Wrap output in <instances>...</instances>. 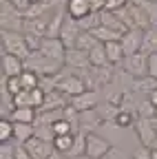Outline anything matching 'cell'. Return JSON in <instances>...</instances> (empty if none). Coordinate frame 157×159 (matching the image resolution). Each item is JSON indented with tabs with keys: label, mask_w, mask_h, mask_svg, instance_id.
I'll use <instances>...</instances> for the list:
<instances>
[{
	"label": "cell",
	"mask_w": 157,
	"mask_h": 159,
	"mask_svg": "<svg viewBox=\"0 0 157 159\" xmlns=\"http://www.w3.org/2000/svg\"><path fill=\"white\" fill-rule=\"evenodd\" d=\"M0 27H2V31L25 29V13L11 0H0Z\"/></svg>",
	"instance_id": "cell-1"
},
{
	"label": "cell",
	"mask_w": 157,
	"mask_h": 159,
	"mask_svg": "<svg viewBox=\"0 0 157 159\" xmlns=\"http://www.w3.org/2000/svg\"><path fill=\"white\" fill-rule=\"evenodd\" d=\"M0 40H2V53H11V55H18L27 60L31 55V49L25 40V33L20 31H2L0 33Z\"/></svg>",
	"instance_id": "cell-2"
},
{
	"label": "cell",
	"mask_w": 157,
	"mask_h": 159,
	"mask_svg": "<svg viewBox=\"0 0 157 159\" xmlns=\"http://www.w3.org/2000/svg\"><path fill=\"white\" fill-rule=\"evenodd\" d=\"M25 64H27V69L35 71L40 77H49V75H58V73H60V69H62L64 62L49 60V57H44L40 51H35V53H31V55L25 60Z\"/></svg>",
	"instance_id": "cell-3"
},
{
	"label": "cell",
	"mask_w": 157,
	"mask_h": 159,
	"mask_svg": "<svg viewBox=\"0 0 157 159\" xmlns=\"http://www.w3.org/2000/svg\"><path fill=\"white\" fill-rule=\"evenodd\" d=\"M124 71L131 75V77H137L142 80L144 75H148V55L146 53H133V55H126L124 60Z\"/></svg>",
	"instance_id": "cell-4"
},
{
	"label": "cell",
	"mask_w": 157,
	"mask_h": 159,
	"mask_svg": "<svg viewBox=\"0 0 157 159\" xmlns=\"http://www.w3.org/2000/svg\"><path fill=\"white\" fill-rule=\"evenodd\" d=\"M113 152V146L106 142L104 137L95 135V133H89L86 135V155L91 159H104Z\"/></svg>",
	"instance_id": "cell-5"
},
{
	"label": "cell",
	"mask_w": 157,
	"mask_h": 159,
	"mask_svg": "<svg viewBox=\"0 0 157 159\" xmlns=\"http://www.w3.org/2000/svg\"><path fill=\"white\" fill-rule=\"evenodd\" d=\"M40 53L49 60H55V62H64L67 57V47L60 38H49L44 35L42 38V44H40Z\"/></svg>",
	"instance_id": "cell-6"
},
{
	"label": "cell",
	"mask_w": 157,
	"mask_h": 159,
	"mask_svg": "<svg viewBox=\"0 0 157 159\" xmlns=\"http://www.w3.org/2000/svg\"><path fill=\"white\" fill-rule=\"evenodd\" d=\"M135 130H137V137H140L142 146L146 148H153L155 139H157V130L153 126V117H142L135 122Z\"/></svg>",
	"instance_id": "cell-7"
},
{
	"label": "cell",
	"mask_w": 157,
	"mask_h": 159,
	"mask_svg": "<svg viewBox=\"0 0 157 159\" xmlns=\"http://www.w3.org/2000/svg\"><path fill=\"white\" fill-rule=\"evenodd\" d=\"M120 42H122L126 55L140 53V51H142V44H144V29H128V31L122 35Z\"/></svg>",
	"instance_id": "cell-8"
},
{
	"label": "cell",
	"mask_w": 157,
	"mask_h": 159,
	"mask_svg": "<svg viewBox=\"0 0 157 159\" xmlns=\"http://www.w3.org/2000/svg\"><path fill=\"white\" fill-rule=\"evenodd\" d=\"M80 33H82L80 22L67 16L64 25H62V31H60V40L64 42V47H67V49H73V47H75V42H77V38H80Z\"/></svg>",
	"instance_id": "cell-9"
},
{
	"label": "cell",
	"mask_w": 157,
	"mask_h": 159,
	"mask_svg": "<svg viewBox=\"0 0 157 159\" xmlns=\"http://www.w3.org/2000/svg\"><path fill=\"white\" fill-rule=\"evenodd\" d=\"M25 148L29 150V155L33 159H47L51 152H55L53 142H44V139H40V137H31L29 142L25 144Z\"/></svg>",
	"instance_id": "cell-10"
},
{
	"label": "cell",
	"mask_w": 157,
	"mask_h": 159,
	"mask_svg": "<svg viewBox=\"0 0 157 159\" xmlns=\"http://www.w3.org/2000/svg\"><path fill=\"white\" fill-rule=\"evenodd\" d=\"M58 77V75H55ZM58 91H60L62 95H69V97H75V95H80L86 91L84 86V80L82 77H77V75H69L64 80H58Z\"/></svg>",
	"instance_id": "cell-11"
},
{
	"label": "cell",
	"mask_w": 157,
	"mask_h": 159,
	"mask_svg": "<svg viewBox=\"0 0 157 159\" xmlns=\"http://www.w3.org/2000/svg\"><path fill=\"white\" fill-rule=\"evenodd\" d=\"M27 69L25 60L11 55V53H2V77H16V75H22Z\"/></svg>",
	"instance_id": "cell-12"
},
{
	"label": "cell",
	"mask_w": 157,
	"mask_h": 159,
	"mask_svg": "<svg viewBox=\"0 0 157 159\" xmlns=\"http://www.w3.org/2000/svg\"><path fill=\"white\" fill-rule=\"evenodd\" d=\"M64 64L69 69H89L91 66V60H89V51H82V49H67V57H64Z\"/></svg>",
	"instance_id": "cell-13"
},
{
	"label": "cell",
	"mask_w": 157,
	"mask_h": 159,
	"mask_svg": "<svg viewBox=\"0 0 157 159\" xmlns=\"http://www.w3.org/2000/svg\"><path fill=\"white\" fill-rule=\"evenodd\" d=\"M67 13H69V18H73V20H84V18H89L91 13H93V9H91V5H89V0H67Z\"/></svg>",
	"instance_id": "cell-14"
},
{
	"label": "cell",
	"mask_w": 157,
	"mask_h": 159,
	"mask_svg": "<svg viewBox=\"0 0 157 159\" xmlns=\"http://www.w3.org/2000/svg\"><path fill=\"white\" fill-rule=\"evenodd\" d=\"M69 104H71L77 113H89V111H93V108L97 106V97H95L93 91H84V93H80V95L71 97Z\"/></svg>",
	"instance_id": "cell-15"
},
{
	"label": "cell",
	"mask_w": 157,
	"mask_h": 159,
	"mask_svg": "<svg viewBox=\"0 0 157 159\" xmlns=\"http://www.w3.org/2000/svg\"><path fill=\"white\" fill-rule=\"evenodd\" d=\"M97 16H100V25H104V27H109V29H113V31H120V33H126V31H128V27L124 25V20L117 16V11L104 9V11H100Z\"/></svg>",
	"instance_id": "cell-16"
},
{
	"label": "cell",
	"mask_w": 157,
	"mask_h": 159,
	"mask_svg": "<svg viewBox=\"0 0 157 159\" xmlns=\"http://www.w3.org/2000/svg\"><path fill=\"white\" fill-rule=\"evenodd\" d=\"M67 7H58L49 20V29H47V35L49 38H60V31H62V25H64V20H67Z\"/></svg>",
	"instance_id": "cell-17"
},
{
	"label": "cell",
	"mask_w": 157,
	"mask_h": 159,
	"mask_svg": "<svg viewBox=\"0 0 157 159\" xmlns=\"http://www.w3.org/2000/svg\"><path fill=\"white\" fill-rule=\"evenodd\" d=\"M89 60H91V66L93 69H106L109 62V55H106V47L102 42H97L91 51H89Z\"/></svg>",
	"instance_id": "cell-18"
},
{
	"label": "cell",
	"mask_w": 157,
	"mask_h": 159,
	"mask_svg": "<svg viewBox=\"0 0 157 159\" xmlns=\"http://www.w3.org/2000/svg\"><path fill=\"white\" fill-rule=\"evenodd\" d=\"M31 137H35V126L33 124H20V122H13V139L20 146H25Z\"/></svg>",
	"instance_id": "cell-19"
},
{
	"label": "cell",
	"mask_w": 157,
	"mask_h": 159,
	"mask_svg": "<svg viewBox=\"0 0 157 159\" xmlns=\"http://www.w3.org/2000/svg\"><path fill=\"white\" fill-rule=\"evenodd\" d=\"M106 55H109V62L111 64H124V60H126V51L122 47L120 40H113V42H106Z\"/></svg>",
	"instance_id": "cell-20"
},
{
	"label": "cell",
	"mask_w": 157,
	"mask_h": 159,
	"mask_svg": "<svg viewBox=\"0 0 157 159\" xmlns=\"http://www.w3.org/2000/svg\"><path fill=\"white\" fill-rule=\"evenodd\" d=\"M91 33L95 35V40H97V42H102V44L113 42V40H122V35H124V33H120V31H113V29H109V27H104V25H97V27H93V29H91Z\"/></svg>",
	"instance_id": "cell-21"
},
{
	"label": "cell",
	"mask_w": 157,
	"mask_h": 159,
	"mask_svg": "<svg viewBox=\"0 0 157 159\" xmlns=\"http://www.w3.org/2000/svg\"><path fill=\"white\" fill-rule=\"evenodd\" d=\"M9 119H11V122H20V124H33L38 119V115H35L33 106H22V108H13Z\"/></svg>",
	"instance_id": "cell-22"
},
{
	"label": "cell",
	"mask_w": 157,
	"mask_h": 159,
	"mask_svg": "<svg viewBox=\"0 0 157 159\" xmlns=\"http://www.w3.org/2000/svg\"><path fill=\"white\" fill-rule=\"evenodd\" d=\"M142 53L150 55L157 53V27H148L144 31V44H142Z\"/></svg>",
	"instance_id": "cell-23"
},
{
	"label": "cell",
	"mask_w": 157,
	"mask_h": 159,
	"mask_svg": "<svg viewBox=\"0 0 157 159\" xmlns=\"http://www.w3.org/2000/svg\"><path fill=\"white\" fill-rule=\"evenodd\" d=\"M86 130H77L75 133V139H73V148H71V152L67 155V157H82V155H86Z\"/></svg>",
	"instance_id": "cell-24"
},
{
	"label": "cell",
	"mask_w": 157,
	"mask_h": 159,
	"mask_svg": "<svg viewBox=\"0 0 157 159\" xmlns=\"http://www.w3.org/2000/svg\"><path fill=\"white\" fill-rule=\"evenodd\" d=\"M64 108V99L58 95V93H47V97H44V104H42V108H40V113H47V111H62Z\"/></svg>",
	"instance_id": "cell-25"
},
{
	"label": "cell",
	"mask_w": 157,
	"mask_h": 159,
	"mask_svg": "<svg viewBox=\"0 0 157 159\" xmlns=\"http://www.w3.org/2000/svg\"><path fill=\"white\" fill-rule=\"evenodd\" d=\"M73 139H75V133L73 135H58L53 139V146H55V150L60 155H69L71 148H73Z\"/></svg>",
	"instance_id": "cell-26"
},
{
	"label": "cell",
	"mask_w": 157,
	"mask_h": 159,
	"mask_svg": "<svg viewBox=\"0 0 157 159\" xmlns=\"http://www.w3.org/2000/svg\"><path fill=\"white\" fill-rule=\"evenodd\" d=\"M2 91H7V93H9V97L18 95L20 91H25L20 75H16V77H2Z\"/></svg>",
	"instance_id": "cell-27"
},
{
	"label": "cell",
	"mask_w": 157,
	"mask_h": 159,
	"mask_svg": "<svg viewBox=\"0 0 157 159\" xmlns=\"http://www.w3.org/2000/svg\"><path fill=\"white\" fill-rule=\"evenodd\" d=\"M20 80H22V86H25V91H33V89H38L40 86V75H38L35 71H31V69H25V73L20 75Z\"/></svg>",
	"instance_id": "cell-28"
},
{
	"label": "cell",
	"mask_w": 157,
	"mask_h": 159,
	"mask_svg": "<svg viewBox=\"0 0 157 159\" xmlns=\"http://www.w3.org/2000/svg\"><path fill=\"white\" fill-rule=\"evenodd\" d=\"M13 139V122L9 117L0 119V144H9Z\"/></svg>",
	"instance_id": "cell-29"
},
{
	"label": "cell",
	"mask_w": 157,
	"mask_h": 159,
	"mask_svg": "<svg viewBox=\"0 0 157 159\" xmlns=\"http://www.w3.org/2000/svg\"><path fill=\"white\" fill-rule=\"evenodd\" d=\"M97 44V40H95V35L91 33V31H82L80 33V38H77V42H75V47L73 49H82V51H91L93 47Z\"/></svg>",
	"instance_id": "cell-30"
},
{
	"label": "cell",
	"mask_w": 157,
	"mask_h": 159,
	"mask_svg": "<svg viewBox=\"0 0 157 159\" xmlns=\"http://www.w3.org/2000/svg\"><path fill=\"white\" fill-rule=\"evenodd\" d=\"M11 104H13V108L33 106V97H31V91H20L18 95H13V97H11Z\"/></svg>",
	"instance_id": "cell-31"
},
{
	"label": "cell",
	"mask_w": 157,
	"mask_h": 159,
	"mask_svg": "<svg viewBox=\"0 0 157 159\" xmlns=\"http://www.w3.org/2000/svg\"><path fill=\"white\" fill-rule=\"evenodd\" d=\"M35 137L44 139V142H53V139H55L53 124H40V122H38V126H35Z\"/></svg>",
	"instance_id": "cell-32"
},
{
	"label": "cell",
	"mask_w": 157,
	"mask_h": 159,
	"mask_svg": "<svg viewBox=\"0 0 157 159\" xmlns=\"http://www.w3.org/2000/svg\"><path fill=\"white\" fill-rule=\"evenodd\" d=\"M53 130H55V137H58V135H73V133H77L75 126L69 122V119H64V117L58 119V122L53 124Z\"/></svg>",
	"instance_id": "cell-33"
},
{
	"label": "cell",
	"mask_w": 157,
	"mask_h": 159,
	"mask_svg": "<svg viewBox=\"0 0 157 159\" xmlns=\"http://www.w3.org/2000/svg\"><path fill=\"white\" fill-rule=\"evenodd\" d=\"M115 124L120 128H128V126H135V115L131 111H120L115 117Z\"/></svg>",
	"instance_id": "cell-34"
},
{
	"label": "cell",
	"mask_w": 157,
	"mask_h": 159,
	"mask_svg": "<svg viewBox=\"0 0 157 159\" xmlns=\"http://www.w3.org/2000/svg\"><path fill=\"white\" fill-rule=\"evenodd\" d=\"M0 159H16V148L11 144H0Z\"/></svg>",
	"instance_id": "cell-35"
},
{
	"label": "cell",
	"mask_w": 157,
	"mask_h": 159,
	"mask_svg": "<svg viewBox=\"0 0 157 159\" xmlns=\"http://www.w3.org/2000/svg\"><path fill=\"white\" fill-rule=\"evenodd\" d=\"M148 77L157 80V53L148 55Z\"/></svg>",
	"instance_id": "cell-36"
},
{
	"label": "cell",
	"mask_w": 157,
	"mask_h": 159,
	"mask_svg": "<svg viewBox=\"0 0 157 159\" xmlns=\"http://www.w3.org/2000/svg\"><path fill=\"white\" fill-rule=\"evenodd\" d=\"M106 2H109V0H89V5H91L93 13H100V11H104V9H106Z\"/></svg>",
	"instance_id": "cell-37"
},
{
	"label": "cell",
	"mask_w": 157,
	"mask_h": 159,
	"mask_svg": "<svg viewBox=\"0 0 157 159\" xmlns=\"http://www.w3.org/2000/svg\"><path fill=\"white\" fill-rule=\"evenodd\" d=\"M133 159H150V148H146V146L137 148V150L133 152Z\"/></svg>",
	"instance_id": "cell-38"
},
{
	"label": "cell",
	"mask_w": 157,
	"mask_h": 159,
	"mask_svg": "<svg viewBox=\"0 0 157 159\" xmlns=\"http://www.w3.org/2000/svg\"><path fill=\"white\" fill-rule=\"evenodd\" d=\"M16 159H33V157L29 155V150H27L25 146L18 144V146H16Z\"/></svg>",
	"instance_id": "cell-39"
},
{
	"label": "cell",
	"mask_w": 157,
	"mask_h": 159,
	"mask_svg": "<svg viewBox=\"0 0 157 159\" xmlns=\"http://www.w3.org/2000/svg\"><path fill=\"white\" fill-rule=\"evenodd\" d=\"M11 2H13V5H16L18 9H20L22 13H25V11H27V9L31 7V0H11Z\"/></svg>",
	"instance_id": "cell-40"
},
{
	"label": "cell",
	"mask_w": 157,
	"mask_h": 159,
	"mask_svg": "<svg viewBox=\"0 0 157 159\" xmlns=\"http://www.w3.org/2000/svg\"><path fill=\"white\" fill-rule=\"evenodd\" d=\"M146 99H148V102L157 108V84L153 86V91H148V97H146Z\"/></svg>",
	"instance_id": "cell-41"
},
{
	"label": "cell",
	"mask_w": 157,
	"mask_h": 159,
	"mask_svg": "<svg viewBox=\"0 0 157 159\" xmlns=\"http://www.w3.org/2000/svg\"><path fill=\"white\" fill-rule=\"evenodd\" d=\"M47 159H60V152H58V150H55V152H51V155H49Z\"/></svg>",
	"instance_id": "cell-42"
},
{
	"label": "cell",
	"mask_w": 157,
	"mask_h": 159,
	"mask_svg": "<svg viewBox=\"0 0 157 159\" xmlns=\"http://www.w3.org/2000/svg\"><path fill=\"white\" fill-rule=\"evenodd\" d=\"M150 159H157V150L155 148H150Z\"/></svg>",
	"instance_id": "cell-43"
},
{
	"label": "cell",
	"mask_w": 157,
	"mask_h": 159,
	"mask_svg": "<svg viewBox=\"0 0 157 159\" xmlns=\"http://www.w3.org/2000/svg\"><path fill=\"white\" fill-rule=\"evenodd\" d=\"M40 2H44V0H31V5H40Z\"/></svg>",
	"instance_id": "cell-44"
},
{
	"label": "cell",
	"mask_w": 157,
	"mask_h": 159,
	"mask_svg": "<svg viewBox=\"0 0 157 159\" xmlns=\"http://www.w3.org/2000/svg\"><path fill=\"white\" fill-rule=\"evenodd\" d=\"M153 126H155V130H157V117H153Z\"/></svg>",
	"instance_id": "cell-45"
},
{
	"label": "cell",
	"mask_w": 157,
	"mask_h": 159,
	"mask_svg": "<svg viewBox=\"0 0 157 159\" xmlns=\"http://www.w3.org/2000/svg\"><path fill=\"white\" fill-rule=\"evenodd\" d=\"M75 159H91L89 155H82V157H75Z\"/></svg>",
	"instance_id": "cell-46"
},
{
	"label": "cell",
	"mask_w": 157,
	"mask_h": 159,
	"mask_svg": "<svg viewBox=\"0 0 157 159\" xmlns=\"http://www.w3.org/2000/svg\"><path fill=\"white\" fill-rule=\"evenodd\" d=\"M153 148H155V150H157V139H155V144H153Z\"/></svg>",
	"instance_id": "cell-47"
},
{
	"label": "cell",
	"mask_w": 157,
	"mask_h": 159,
	"mask_svg": "<svg viewBox=\"0 0 157 159\" xmlns=\"http://www.w3.org/2000/svg\"><path fill=\"white\" fill-rule=\"evenodd\" d=\"M155 117H157V108H155Z\"/></svg>",
	"instance_id": "cell-48"
},
{
	"label": "cell",
	"mask_w": 157,
	"mask_h": 159,
	"mask_svg": "<svg viewBox=\"0 0 157 159\" xmlns=\"http://www.w3.org/2000/svg\"><path fill=\"white\" fill-rule=\"evenodd\" d=\"M150 2H157V0H150Z\"/></svg>",
	"instance_id": "cell-49"
}]
</instances>
